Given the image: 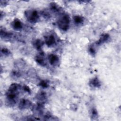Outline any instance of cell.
<instances>
[{
	"label": "cell",
	"instance_id": "cell-1",
	"mask_svg": "<svg viewBox=\"0 0 121 121\" xmlns=\"http://www.w3.org/2000/svg\"><path fill=\"white\" fill-rule=\"evenodd\" d=\"M20 86L16 83L12 84L9 86L6 93L7 103L10 105L16 104L17 97L19 93Z\"/></svg>",
	"mask_w": 121,
	"mask_h": 121
},
{
	"label": "cell",
	"instance_id": "cell-2",
	"mask_svg": "<svg viewBox=\"0 0 121 121\" xmlns=\"http://www.w3.org/2000/svg\"><path fill=\"white\" fill-rule=\"evenodd\" d=\"M69 17L67 14L62 15L58 20L57 25L59 28L63 31H67L69 26Z\"/></svg>",
	"mask_w": 121,
	"mask_h": 121
},
{
	"label": "cell",
	"instance_id": "cell-3",
	"mask_svg": "<svg viewBox=\"0 0 121 121\" xmlns=\"http://www.w3.org/2000/svg\"><path fill=\"white\" fill-rule=\"evenodd\" d=\"M25 16L28 21L31 23H35L39 18L38 12L35 10H29L25 12Z\"/></svg>",
	"mask_w": 121,
	"mask_h": 121
},
{
	"label": "cell",
	"instance_id": "cell-4",
	"mask_svg": "<svg viewBox=\"0 0 121 121\" xmlns=\"http://www.w3.org/2000/svg\"><path fill=\"white\" fill-rule=\"evenodd\" d=\"M32 103L28 100L23 99H22L18 104V107L20 109H28L31 106Z\"/></svg>",
	"mask_w": 121,
	"mask_h": 121
},
{
	"label": "cell",
	"instance_id": "cell-5",
	"mask_svg": "<svg viewBox=\"0 0 121 121\" xmlns=\"http://www.w3.org/2000/svg\"><path fill=\"white\" fill-rule=\"evenodd\" d=\"M45 41L46 44L49 46H52L56 43V39L53 35H47L45 38Z\"/></svg>",
	"mask_w": 121,
	"mask_h": 121
},
{
	"label": "cell",
	"instance_id": "cell-6",
	"mask_svg": "<svg viewBox=\"0 0 121 121\" xmlns=\"http://www.w3.org/2000/svg\"><path fill=\"white\" fill-rule=\"evenodd\" d=\"M48 60L50 64L53 66H57L59 62V57L54 54H50L48 56Z\"/></svg>",
	"mask_w": 121,
	"mask_h": 121
},
{
	"label": "cell",
	"instance_id": "cell-7",
	"mask_svg": "<svg viewBox=\"0 0 121 121\" xmlns=\"http://www.w3.org/2000/svg\"><path fill=\"white\" fill-rule=\"evenodd\" d=\"M35 60L38 64L42 66H44L46 65V61L44 59L43 53H41L36 56Z\"/></svg>",
	"mask_w": 121,
	"mask_h": 121
},
{
	"label": "cell",
	"instance_id": "cell-8",
	"mask_svg": "<svg viewBox=\"0 0 121 121\" xmlns=\"http://www.w3.org/2000/svg\"><path fill=\"white\" fill-rule=\"evenodd\" d=\"M12 26L14 29L20 30L22 28V24L18 19H15L12 23Z\"/></svg>",
	"mask_w": 121,
	"mask_h": 121
},
{
	"label": "cell",
	"instance_id": "cell-9",
	"mask_svg": "<svg viewBox=\"0 0 121 121\" xmlns=\"http://www.w3.org/2000/svg\"><path fill=\"white\" fill-rule=\"evenodd\" d=\"M89 84L90 86L94 87H99L101 86V83L97 78H94L91 79Z\"/></svg>",
	"mask_w": 121,
	"mask_h": 121
},
{
	"label": "cell",
	"instance_id": "cell-10",
	"mask_svg": "<svg viewBox=\"0 0 121 121\" xmlns=\"http://www.w3.org/2000/svg\"><path fill=\"white\" fill-rule=\"evenodd\" d=\"M109 35L108 34H103L101 36L99 39L96 43L97 45L102 44V43H105V42H106L109 39Z\"/></svg>",
	"mask_w": 121,
	"mask_h": 121
},
{
	"label": "cell",
	"instance_id": "cell-11",
	"mask_svg": "<svg viewBox=\"0 0 121 121\" xmlns=\"http://www.w3.org/2000/svg\"><path fill=\"white\" fill-rule=\"evenodd\" d=\"M43 44L42 41L40 39H36L34 42V46L37 49V50H40Z\"/></svg>",
	"mask_w": 121,
	"mask_h": 121
},
{
	"label": "cell",
	"instance_id": "cell-12",
	"mask_svg": "<svg viewBox=\"0 0 121 121\" xmlns=\"http://www.w3.org/2000/svg\"><path fill=\"white\" fill-rule=\"evenodd\" d=\"M37 99L40 101V103L43 104L44 101H45L46 99V94L44 92H40L37 95Z\"/></svg>",
	"mask_w": 121,
	"mask_h": 121
},
{
	"label": "cell",
	"instance_id": "cell-13",
	"mask_svg": "<svg viewBox=\"0 0 121 121\" xmlns=\"http://www.w3.org/2000/svg\"><path fill=\"white\" fill-rule=\"evenodd\" d=\"M74 21L76 24H81L84 20L83 17L80 16H75L74 17Z\"/></svg>",
	"mask_w": 121,
	"mask_h": 121
},
{
	"label": "cell",
	"instance_id": "cell-14",
	"mask_svg": "<svg viewBox=\"0 0 121 121\" xmlns=\"http://www.w3.org/2000/svg\"><path fill=\"white\" fill-rule=\"evenodd\" d=\"M1 54H3L4 55H9L10 54V51L8 49L5 48H3L1 49Z\"/></svg>",
	"mask_w": 121,
	"mask_h": 121
},
{
	"label": "cell",
	"instance_id": "cell-15",
	"mask_svg": "<svg viewBox=\"0 0 121 121\" xmlns=\"http://www.w3.org/2000/svg\"><path fill=\"white\" fill-rule=\"evenodd\" d=\"M39 86L43 88H47L48 86V84L46 81L42 80L40 82Z\"/></svg>",
	"mask_w": 121,
	"mask_h": 121
},
{
	"label": "cell",
	"instance_id": "cell-16",
	"mask_svg": "<svg viewBox=\"0 0 121 121\" xmlns=\"http://www.w3.org/2000/svg\"><path fill=\"white\" fill-rule=\"evenodd\" d=\"M98 115L97 114V112L96 111V110L95 108H93L91 110V116L93 118H95V117H97Z\"/></svg>",
	"mask_w": 121,
	"mask_h": 121
},
{
	"label": "cell",
	"instance_id": "cell-17",
	"mask_svg": "<svg viewBox=\"0 0 121 121\" xmlns=\"http://www.w3.org/2000/svg\"><path fill=\"white\" fill-rule=\"evenodd\" d=\"M89 52L91 53V54L92 55H95V49L93 47H90L89 49Z\"/></svg>",
	"mask_w": 121,
	"mask_h": 121
},
{
	"label": "cell",
	"instance_id": "cell-18",
	"mask_svg": "<svg viewBox=\"0 0 121 121\" xmlns=\"http://www.w3.org/2000/svg\"><path fill=\"white\" fill-rule=\"evenodd\" d=\"M23 89H24V90L25 91H26V92H28V93H30L31 92V90H30V89L29 88V87H28V86H24V87H23Z\"/></svg>",
	"mask_w": 121,
	"mask_h": 121
}]
</instances>
